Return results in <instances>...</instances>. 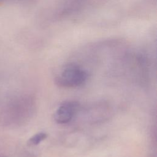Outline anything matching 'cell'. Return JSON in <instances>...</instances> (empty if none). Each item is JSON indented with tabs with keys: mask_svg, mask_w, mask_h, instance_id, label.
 <instances>
[{
	"mask_svg": "<svg viewBox=\"0 0 157 157\" xmlns=\"http://www.w3.org/2000/svg\"><path fill=\"white\" fill-rule=\"evenodd\" d=\"M78 107V102L68 101L63 102L54 113L55 121L58 124L69 123L76 113Z\"/></svg>",
	"mask_w": 157,
	"mask_h": 157,
	"instance_id": "cell-2",
	"label": "cell"
},
{
	"mask_svg": "<svg viewBox=\"0 0 157 157\" xmlns=\"http://www.w3.org/2000/svg\"><path fill=\"white\" fill-rule=\"evenodd\" d=\"M87 78L88 74L83 69L75 64H69L55 78V82L63 87H77L82 85Z\"/></svg>",
	"mask_w": 157,
	"mask_h": 157,
	"instance_id": "cell-1",
	"label": "cell"
},
{
	"mask_svg": "<svg viewBox=\"0 0 157 157\" xmlns=\"http://www.w3.org/2000/svg\"><path fill=\"white\" fill-rule=\"evenodd\" d=\"M48 135L47 133L44 132H38L34 136H33L28 141V144L29 145H37L39 144L41 142L44 141L47 139Z\"/></svg>",
	"mask_w": 157,
	"mask_h": 157,
	"instance_id": "cell-3",
	"label": "cell"
}]
</instances>
